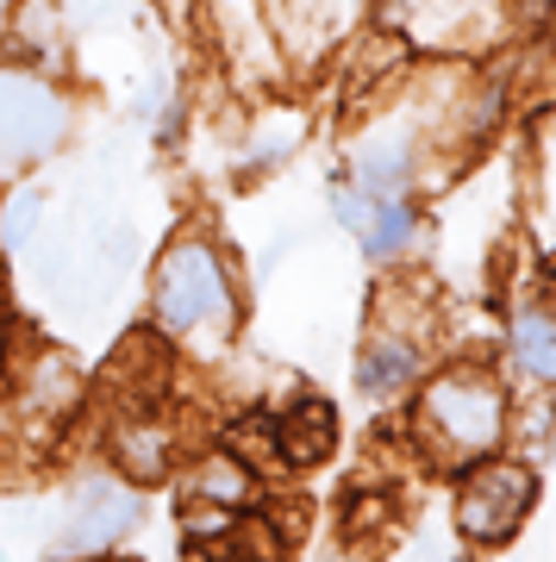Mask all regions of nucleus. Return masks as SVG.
Returning a JSON list of instances; mask_svg holds the SVG:
<instances>
[{"label": "nucleus", "instance_id": "f257e3e1", "mask_svg": "<svg viewBox=\"0 0 556 562\" xmlns=\"http://www.w3.org/2000/svg\"><path fill=\"white\" fill-rule=\"evenodd\" d=\"M151 306L169 338H200V331H225L232 325V281L225 262L207 238H181L163 250L157 281H151Z\"/></svg>", "mask_w": 556, "mask_h": 562}, {"label": "nucleus", "instance_id": "f03ea898", "mask_svg": "<svg viewBox=\"0 0 556 562\" xmlns=\"http://www.w3.org/2000/svg\"><path fill=\"white\" fill-rule=\"evenodd\" d=\"M69 132V101L32 69H0V169L51 157Z\"/></svg>", "mask_w": 556, "mask_h": 562}, {"label": "nucleus", "instance_id": "7ed1b4c3", "mask_svg": "<svg viewBox=\"0 0 556 562\" xmlns=\"http://www.w3.org/2000/svg\"><path fill=\"white\" fill-rule=\"evenodd\" d=\"M144 519V501L132 487H120L113 475H94V482H81L76 506H69V519L57 531V557H100V550H113V543Z\"/></svg>", "mask_w": 556, "mask_h": 562}, {"label": "nucleus", "instance_id": "20e7f679", "mask_svg": "<svg viewBox=\"0 0 556 562\" xmlns=\"http://www.w3.org/2000/svg\"><path fill=\"white\" fill-rule=\"evenodd\" d=\"M425 419H432V431L451 450H488V443L500 438V394L481 375H444V382H432V394H425Z\"/></svg>", "mask_w": 556, "mask_h": 562}, {"label": "nucleus", "instance_id": "39448f33", "mask_svg": "<svg viewBox=\"0 0 556 562\" xmlns=\"http://www.w3.org/2000/svg\"><path fill=\"white\" fill-rule=\"evenodd\" d=\"M532 506V475L513 469V462H494V469H481L463 482V501H457V525L469 538H507L519 525V513Z\"/></svg>", "mask_w": 556, "mask_h": 562}, {"label": "nucleus", "instance_id": "423d86ee", "mask_svg": "<svg viewBox=\"0 0 556 562\" xmlns=\"http://www.w3.org/2000/svg\"><path fill=\"white\" fill-rule=\"evenodd\" d=\"M107 457H113V469H120L125 482H163V469H169V431H163L151 413H132V419H120L113 431H107Z\"/></svg>", "mask_w": 556, "mask_h": 562}, {"label": "nucleus", "instance_id": "0eeeda50", "mask_svg": "<svg viewBox=\"0 0 556 562\" xmlns=\"http://www.w3.org/2000/svg\"><path fill=\"white\" fill-rule=\"evenodd\" d=\"M407 169H413V144H407V138L363 144L351 188H357V194H369V201H400V194H407Z\"/></svg>", "mask_w": 556, "mask_h": 562}, {"label": "nucleus", "instance_id": "6e6552de", "mask_svg": "<svg viewBox=\"0 0 556 562\" xmlns=\"http://www.w3.org/2000/svg\"><path fill=\"white\" fill-rule=\"evenodd\" d=\"M276 443H281V457L288 462H319L325 450H332V406L325 401L294 406V413L276 425Z\"/></svg>", "mask_w": 556, "mask_h": 562}, {"label": "nucleus", "instance_id": "1a4fd4ad", "mask_svg": "<svg viewBox=\"0 0 556 562\" xmlns=\"http://www.w3.org/2000/svg\"><path fill=\"white\" fill-rule=\"evenodd\" d=\"M251 482H257V475H251V462H238L232 450H213V457L194 469V494H200V501H207V506H232V513L251 501Z\"/></svg>", "mask_w": 556, "mask_h": 562}, {"label": "nucleus", "instance_id": "9d476101", "mask_svg": "<svg viewBox=\"0 0 556 562\" xmlns=\"http://www.w3.org/2000/svg\"><path fill=\"white\" fill-rule=\"evenodd\" d=\"M413 369H419V357L407 350V344H369L363 362H357V387L381 401V394H394V387L413 382Z\"/></svg>", "mask_w": 556, "mask_h": 562}, {"label": "nucleus", "instance_id": "9b49d317", "mask_svg": "<svg viewBox=\"0 0 556 562\" xmlns=\"http://www.w3.org/2000/svg\"><path fill=\"white\" fill-rule=\"evenodd\" d=\"M513 362L525 369V375L556 382V319H544V313H519V325H513Z\"/></svg>", "mask_w": 556, "mask_h": 562}, {"label": "nucleus", "instance_id": "f8f14e48", "mask_svg": "<svg viewBox=\"0 0 556 562\" xmlns=\"http://www.w3.org/2000/svg\"><path fill=\"white\" fill-rule=\"evenodd\" d=\"M357 238H363L369 257H400V250L413 244V206L407 201H376L369 206V225H363Z\"/></svg>", "mask_w": 556, "mask_h": 562}, {"label": "nucleus", "instance_id": "ddd939ff", "mask_svg": "<svg viewBox=\"0 0 556 562\" xmlns=\"http://www.w3.org/2000/svg\"><path fill=\"white\" fill-rule=\"evenodd\" d=\"M38 213H44V194H38V188H20V194L7 201V213H0V250H25Z\"/></svg>", "mask_w": 556, "mask_h": 562}, {"label": "nucleus", "instance_id": "4468645a", "mask_svg": "<svg viewBox=\"0 0 556 562\" xmlns=\"http://www.w3.org/2000/svg\"><path fill=\"white\" fill-rule=\"evenodd\" d=\"M13 13H20V0H0V38H7V25H13Z\"/></svg>", "mask_w": 556, "mask_h": 562}, {"label": "nucleus", "instance_id": "2eb2a0df", "mask_svg": "<svg viewBox=\"0 0 556 562\" xmlns=\"http://www.w3.org/2000/svg\"><path fill=\"white\" fill-rule=\"evenodd\" d=\"M76 562H120V557H107V550H100V557H76Z\"/></svg>", "mask_w": 556, "mask_h": 562}]
</instances>
